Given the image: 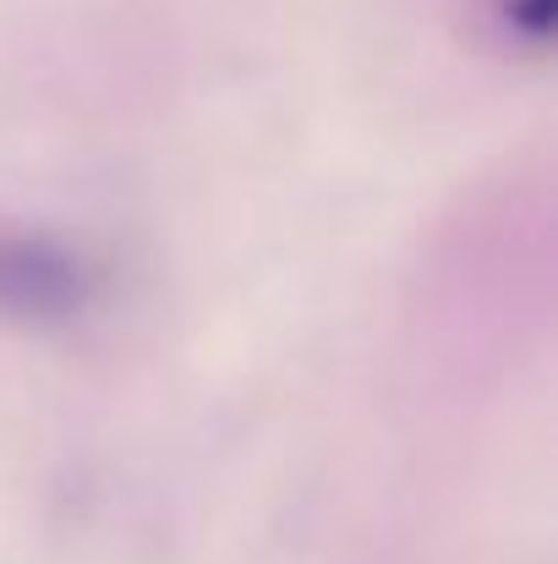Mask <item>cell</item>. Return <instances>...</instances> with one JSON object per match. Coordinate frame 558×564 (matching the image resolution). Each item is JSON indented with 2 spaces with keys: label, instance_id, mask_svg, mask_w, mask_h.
Listing matches in <instances>:
<instances>
[{
  "label": "cell",
  "instance_id": "obj_1",
  "mask_svg": "<svg viewBox=\"0 0 558 564\" xmlns=\"http://www.w3.org/2000/svg\"><path fill=\"white\" fill-rule=\"evenodd\" d=\"M94 269L50 236H0V318L66 324L88 307Z\"/></svg>",
  "mask_w": 558,
  "mask_h": 564
},
{
  "label": "cell",
  "instance_id": "obj_2",
  "mask_svg": "<svg viewBox=\"0 0 558 564\" xmlns=\"http://www.w3.org/2000/svg\"><path fill=\"white\" fill-rule=\"evenodd\" d=\"M510 17H515L532 39H548V28H554V0H510Z\"/></svg>",
  "mask_w": 558,
  "mask_h": 564
}]
</instances>
